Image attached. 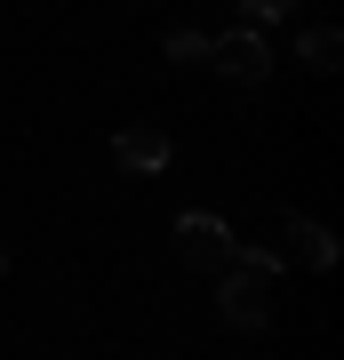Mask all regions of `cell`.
I'll list each match as a JSON object with an SVG mask.
<instances>
[{"label": "cell", "instance_id": "1", "mask_svg": "<svg viewBox=\"0 0 344 360\" xmlns=\"http://www.w3.org/2000/svg\"><path fill=\"white\" fill-rule=\"evenodd\" d=\"M208 65H217L232 89H265L272 80V49L256 25H232V32H208Z\"/></svg>", "mask_w": 344, "mask_h": 360}, {"label": "cell", "instance_id": "2", "mask_svg": "<svg viewBox=\"0 0 344 360\" xmlns=\"http://www.w3.org/2000/svg\"><path fill=\"white\" fill-rule=\"evenodd\" d=\"M177 257H184L192 272H208V281H217V272H232L241 240H232L224 217H200V208H192V217H177Z\"/></svg>", "mask_w": 344, "mask_h": 360}, {"label": "cell", "instance_id": "3", "mask_svg": "<svg viewBox=\"0 0 344 360\" xmlns=\"http://www.w3.org/2000/svg\"><path fill=\"white\" fill-rule=\"evenodd\" d=\"M217 312H224V328H241V336H256V328H272V281H256V272H217Z\"/></svg>", "mask_w": 344, "mask_h": 360}, {"label": "cell", "instance_id": "4", "mask_svg": "<svg viewBox=\"0 0 344 360\" xmlns=\"http://www.w3.org/2000/svg\"><path fill=\"white\" fill-rule=\"evenodd\" d=\"M113 160L128 168V176H160V168L177 160V144H168V129L136 120V129H120V136H113Z\"/></svg>", "mask_w": 344, "mask_h": 360}, {"label": "cell", "instance_id": "5", "mask_svg": "<svg viewBox=\"0 0 344 360\" xmlns=\"http://www.w3.org/2000/svg\"><path fill=\"white\" fill-rule=\"evenodd\" d=\"M281 240H288V257L305 264V272H329V264H336V232H329V224H312V217H288V224H281Z\"/></svg>", "mask_w": 344, "mask_h": 360}, {"label": "cell", "instance_id": "6", "mask_svg": "<svg viewBox=\"0 0 344 360\" xmlns=\"http://www.w3.org/2000/svg\"><path fill=\"white\" fill-rule=\"evenodd\" d=\"M296 65H305V72H336V65H344V32H336V25L296 32Z\"/></svg>", "mask_w": 344, "mask_h": 360}, {"label": "cell", "instance_id": "7", "mask_svg": "<svg viewBox=\"0 0 344 360\" xmlns=\"http://www.w3.org/2000/svg\"><path fill=\"white\" fill-rule=\"evenodd\" d=\"M160 56H168V65H208V32H192V25H177V32L160 40Z\"/></svg>", "mask_w": 344, "mask_h": 360}, {"label": "cell", "instance_id": "8", "mask_svg": "<svg viewBox=\"0 0 344 360\" xmlns=\"http://www.w3.org/2000/svg\"><path fill=\"white\" fill-rule=\"evenodd\" d=\"M248 25H272V16H296V0H241Z\"/></svg>", "mask_w": 344, "mask_h": 360}, {"label": "cell", "instance_id": "9", "mask_svg": "<svg viewBox=\"0 0 344 360\" xmlns=\"http://www.w3.org/2000/svg\"><path fill=\"white\" fill-rule=\"evenodd\" d=\"M0 272H8V248H0Z\"/></svg>", "mask_w": 344, "mask_h": 360}]
</instances>
